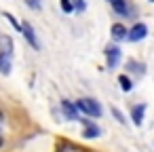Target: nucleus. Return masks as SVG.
I'll return each mask as SVG.
<instances>
[{
	"label": "nucleus",
	"mask_w": 154,
	"mask_h": 152,
	"mask_svg": "<svg viewBox=\"0 0 154 152\" xmlns=\"http://www.w3.org/2000/svg\"><path fill=\"white\" fill-rule=\"evenodd\" d=\"M61 9H63V13H72V11H74L72 0H61Z\"/></svg>",
	"instance_id": "nucleus-13"
},
{
	"label": "nucleus",
	"mask_w": 154,
	"mask_h": 152,
	"mask_svg": "<svg viewBox=\"0 0 154 152\" xmlns=\"http://www.w3.org/2000/svg\"><path fill=\"white\" fill-rule=\"evenodd\" d=\"M0 72L2 74L11 72V55H7V53H0Z\"/></svg>",
	"instance_id": "nucleus-9"
},
{
	"label": "nucleus",
	"mask_w": 154,
	"mask_h": 152,
	"mask_svg": "<svg viewBox=\"0 0 154 152\" xmlns=\"http://www.w3.org/2000/svg\"><path fill=\"white\" fill-rule=\"evenodd\" d=\"M143 112H146V106H135V108H133V112H131V116H133V123H135L137 127L143 123Z\"/></svg>",
	"instance_id": "nucleus-8"
},
{
	"label": "nucleus",
	"mask_w": 154,
	"mask_h": 152,
	"mask_svg": "<svg viewBox=\"0 0 154 152\" xmlns=\"http://www.w3.org/2000/svg\"><path fill=\"white\" fill-rule=\"evenodd\" d=\"M127 34H129V30H127L122 23H114V26H112V36H114L116 40H122V38H127Z\"/></svg>",
	"instance_id": "nucleus-7"
},
{
	"label": "nucleus",
	"mask_w": 154,
	"mask_h": 152,
	"mask_svg": "<svg viewBox=\"0 0 154 152\" xmlns=\"http://www.w3.org/2000/svg\"><path fill=\"white\" fill-rule=\"evenodd\" d=\"M80 120H82V125H85V137H91V139H93V137H99L101 131H99V127H97L93 120H89V118H80Z\"/></svg>",
	"instance_id": "nucleus-5"
},
{
	"label": "nucleus",
	"mask_w": 154,
	"mask_h": 152,
	"mask_svg": "<svg viewBox=\"0 0 154 152\" xmlns=\"http://www.w3.org/2000/svg\"><path fill=\"white\" fill-rule=\"evenodd\" d=\"M26 5L30 9H40V0H26Z\"/></svg>",
	"instance_id": "nucleus-15"
},
{
	"label": "nucleus",
	"mask_w": 154,
	"mask_h": 152,
	"mask_svg": "<svg viewBox=\"0 0 154 152\" xmlns=\"http://www.w3.org/2000/svg\"><path fill=\"white\" fill-rule=\"evenodd\" d=\"M19 32L26 36V40L30 42V47H32V49H38V47H40V45H38V40H36V34H34V30H32V26H30L28 21L19 23Z\"/></svg>",
	"instance_id": "nucleus-2"
},
{
	"label": "nucleus",
	"mask_w": 154,
	"mask_h": 152,
	"mask_svg": "<svg viewBox=\"0 0 154 152\" xmlns=\"http://www.w3.org/2000/svg\"><path fill=\"white\" fill-rule=\"evenodd\" d=\"M72 7H74L78 13H82V11H85V0H72Z\"/></svg>",
	"instance_id": "nucleus-14"
},
{
	"label": "nucleus",
	"mask_w": 154,
	"mask_h": 152,
	"mask_svg": "<svg viewBox=\"0 0 154 152\" xmlns=\"http://www.w3.org/2000/svg\"><path fill=\"white\" fill-rule=\"evenodd\" d=\"M108 2H110V7H112L116 13H120V15L127 13V2H125V0H108Z\"/></svg>",
	"instance_id": "nucleus-10"
},
{
	"label": "nucleus",
	"mask_w": 154,
	"mask_h": 152,
	"mask_svg": "<svg viewBox=\"0 0 154 152\" xmlns=\"http://www.w3.org/2000/svg\"><path fill=\"white\" fill-rule=\"evenodd\" d=\"M146 34H148V28H146L143 23H137V26H133V28H131V32L127 34V40H131V42H137V40L146 38Z\"/></svg>",
	"instance_id": "nucleus-3"
},
{
	"label": "nucleus",
	"mask_w": 154,
	"mask_h": 152,
	"mask_svg": "<svg viewBox=\"0 0 154 152\" xmlns=\"http://www.w3.org/2000/svg\"><path fill=\"white\" fill-rule=\"evenodd\" d=\"M0 123H2V112H0ZM2 141L5 139H2V131H0V148H2Z\"/></svg>",
	"instance_id": "nucleus-17"
},
{
	"label": "nucleus",
	"mask_w": 154,
	"mask_h": 152,
	"mask_svg": "<svg viewBox=\"0 0 154 152\" xmlns=\"http://www.w3.org/2000/svg\"><path fill=\"white\" fill-rule=\"evenodd\" d=\"M76 108L80 110V112H85L89 118H99L101 116V106L95 101V99H78V104H76Z\"/></svg>",
	"instance_id": "nucleus-1"
},
{
	"label": "nucleus",
	"mask_w": 154,
	"mask_h": 152,
	"mask_svg": "<svg viewBox=\"0 0 154 152\" xmlns=\"http://www.w3.org/2000/svg\"><path fill=\"white\" fill-rule=\"evenodd\" d=\"M118 82H120V89H122V91H131V89H133V85H131V80H129L127 76H120Z\"/></svg>",
	"instance_id": "nucleus-12"
},
{
	"label": "nucleus",
	"mask_w": 154,
	"mask_h": 152,
	"mask_svg": "<svg viewBox=\"0 0 154 152\" xmlns=\"http://www.w3.org/2000/svg\"><path fill=\"white\" fill-rule=\"evenodd\" d=\"M57 152H85L80 146H74V144H61Z\"/></svg>",
	"instance_id": "nucleus-11"
},
{
	"label": "nucleus",
	"mask_w": 154,
	"mask_h": 152,
	"mask_svg": "<svg viewBox=\"0 0 154 152\" xmlns=\"http://www.w3.org/2000/svg\"><path fill=\"white\" fill-rule=\"evenodd\" d=\"M61 110H63L66 118H72V120H76V118H78V108H76V106H72L68 99H63V101H61Z\"/></svg>",
	"instance_id": "nucleus-6"
},
{
	"label": "nucleus",
	"mask_w": 154,
	"mask_h": 152,
	"mask_svg": "<svg viewBox=\"0 0 154 152\" xmlns=\"http://www.w3.org/2000/svg\"><path fill=\"white\" fill-rule=\"evenodd\" d=\"M106 57H108V68H116L118 59H120V49L118 47H106Z\"/></svg>",
	"instance_id": "nucleus-4"
},
{
	"label": "nucleus",
	"mask_w": 154,
	"mask_h": 152,
	"mask_svg": "<svg viewBox=\"0 0 154 152\" xmlns=\"http://www.w3.org/2000/svg\"><path fill=\"white\" fill-rule=\"evenodd\" d=\"M112 114L116 116V120H118V123H125V118H122V114H120V112H118L116 108H112Z\"/></svg>",
	"instance_id": "nucleus-16"
}]
</instances>
